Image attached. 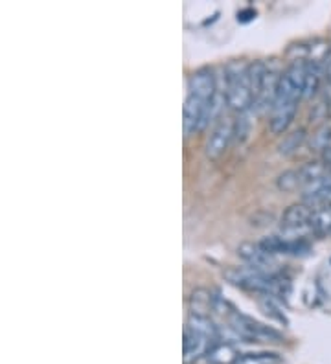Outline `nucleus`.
Instances as JSON below:
<instances>
[{"instance_id":"f257e3e1","label":"nucleus","mask_w":331,"mask_h":364,"mask_svg":"<svg viewBox=\"0 0 331 364\" xmlns=\"http://www.w3.org/2000/svg\"><path fill=\"white\" fill-rule=\"evenodd\" d=\"M248 65L232 63L225 70V97L227 105L239 114H245L254 105V96L248 83Z\"/></svg>"},{"instance_id":"f03ea898","label":"nucleus","mask_w":331,"mask_h":364,"mask_svg":"<svg viewBox=\"0 0 331 364\" xmlns=\"http://www.w3.org/2000/svg\"><path fill=\"white\" fill-rule=\"evenodd\" d=\"M228 317H230V328L234 329V333L248 342H282L284 340V335L276 331L275 328L265 326L250 317H245L238 311H230Z\"/></svg>"},{"instance_id":"7ed1b4c3","label":"nucleus","mask_w":331,"mask_h":364,"mask_svg":"<svg viewBox=\"0 0 331 364\" xmlns=\"http://www.w3.org/2000/svg\"><path fill=\"white\" fill-rule=\"evenodd\" d=\"M234 125H236V120L232 118H221L216 123V127L212 129V133L204 144V153L208 159L219 160L227 153L228 145L234 140Z\"/></svg>"},{"instance_id":"20e7f679","label":"nucleus","mask_w":331,"mask_h":364,"mask_svg":"<svg viewBox=\"0 0 331 364\" xmlns=\"http://www.w3.org/2000/svg\"><path fill=\"white\" fill-rule=\"evenodd\" d=\"M213 344H216V340L186 326V328H184V340H182L184 364L197 363L201 357H207Z\"/></svg>"},{"instance_id":"39448f33","label":"nucleus","mask_w":331,"mask_h":364,"mask_svg":"<svg viewBox=\"0 0 331 364\" xmlns=\"http://www.w3.org/2000/svg\"><path fill=\"white\" fill-rule=\"evenodd\" d=\"M218 93V81L210 68H199L188 77V94L199 97L202 102H213Z\"/></svg>"},{"instance_id":"423d86ee","label":"nucleus","mask_w":331,"mask_h":364,"mask_svg":"<svg viewBox=\"0 0 331 364\" xmlns=\"http://www.w3.org/2000/svg\"><path fill=\"white\" fill-rule=\"evenodd\" d=\"M238 256L243 260L247 265L256 269H261V271L271 272V267L275 265V260L271 256L269 252H265L259 243H241L238 246Z\"/></svg>"},{"instance_id":"0eeeda50","label":"nucleus","mask_w":331,"mask_h":364,"mask_svg":"<svg viewBox=\"0 0 331 364\" xmlns=\"http://www.w3.org/2000/svg\"><path fill=\"white\" fill-rule=\"evenodd\" d=\"M298 111V103H287V105H276L271 109L269 127L275 134H282L287 131Z\"/></svg>"},{"instance_id":"6e6552de","label":"nucleus","mask_w":331,"mask_h":364,"mask_svg":"<svg viewBox=\"0 0 331 364\" xmlns=\"http://www.w3.org/2000/svg\"><path fill=\"white\" fill-rule=\"evenodd\" d=\"M315 210L305 203L291 205L282 216V228H296V226H311Z\"/></svg>"},{"instance_id":"1a4fd4ad","label":"nucleus","mask_w":331,"mask_h":364,"mask_svg":"<svg viewBox=\"0 0 331 364\" xmlns=\"http://www.w3.org/2000/svg\"><path fill=\"white\" fill-rule=\"evenodd\" d=\"M243 354L232 342H216L208 351L207 361L210 364H236Z\"/></svg>"},{"instance_id":"9d476101","label":"nucleus","mask_w":331,"mask_h":364,"mask_svg":"<svg viewBox=\"0 0 331 364\" xmlns=\"http://www.w3.org/2000/svg\"><path fill=\"white\" fill-rule=\"evenodd\" d=\"M326 77V67L322 63H307V76H305L304 96L305 100L315 96L321 90L322 79Z\"/></svg>"},{"instance_id":"9b49d317","label":"nucleus","mask_w":331,"mask_h":364,"mask_svg":"<svg viewBox=\"0 0 331 364\" xmlns=\"http://www.w3.org/2000/svg\"><path fill=\"white\" fill-rule=\"evenodd\" d=\"M210 309H213L212 292L207 289H197L190 296V315H204L210 317Z\"/></svg>"},{"instance_id":"f8f14e48","label":"nucleus","mask_w":331,"mask_h":364,"mask_svg":"<svg viewBox=\"0 0 331 364\" xmlns=\"http://www.w3.org/2000/svg\"><path fill=\"white\" fill-rule=\"evenodd\" d=\"M248 72V83H250V90H252L254 103L258 100L259 90H261V85H264L265 74H267V65L261 61H254L247 67Z\"/></svg>"},{"instance_id":"ddd939ff","label":"nucleus","mask_w":331,"mask_h":364,"mask_svg":"<svg viewBox=\"0 0 331 364\" xmlns=\"http://www.w3.org/2000/svg\"><path fill=\"white\" fill-rule=\"evenodd\" d=\"M311 228H313V236H318V237L331 236V208H321V210H315L313 219H311Z\"/></svg>"},{"instance_id":"4468645a","label":"nucleus","mask_w":331,"mask_h":364,"mask_svg":"<svg viewBox=\"0 0 331 364\" xmlns=\"http://www.w3.org/2000/svg\"><path fill=\"white\" fill-rule=\"evenodd\" d=\"M186 326L188 328L195 329V331H199V333L207 335V337H210V339L218 340L219 337L218 328H216V324L212 322V318L210 317H204V315H190Z\"/></svg>"},{"instance_id":"2eb2a0df","label":"nucleus","mask_w":331,"mask_h":364,"mask_svg":"<svg viewBox=\"0 0 331 364\" xmlns=\"http://www.w3.org/2000/svg\"><path fill=\"white\" fill-rule=\"evenodd\" d=\"M305 136H307V134H305V129H296V131H293V133L285 134L284 140H282L278 145L280 155L289 157V155L296 153V151L302 148V144L305 142Z\"/></svg>"},{"instance_id":"dca6fc26","label":"nucleus","mask_w":331,"mask_h":364,"mask_svg":"<svg viewBox=\"0 0 331 364\" xmlns=\"http://www.w3.org/2000/svg\"><path fill=\"white\" fill-rule=\"evenodd\" d=\"M282 357L273 351H256V354H243L236 364H280Z\"/></svg>"},{"instance_id":"f3484780","label":"nucleus","mask_w":331,"mask_h":364,"mask_svg":"<svg viewBox=\"0 0 331 364\" xmlns=\"http://www.w3.org/2000/svg\"><path fill=\"white\" fill-rule=\"evenodd\" d=\"M328 148H331V123H322L311 136V149L324 153Z\"/></svg>"},{"instance_id":"a211bd4d","label":"nucleus","mask_w":331,"mask_h":364,"mask_svg":"<svg viewBox=\"0 0 331 364\" xmlns=\"http://www.w3.org/2000/svg\"><path fill=\"white\" fill-rule=\"evenodd\" d=\"M276 186H278L282 191H293V190H296L298 186H304V182H302L300 170L284 171V173L280 175L278 179H276Z\"/></svg>"},{"instance_id":"6ab92c4d","label":"nucleus","mask_w":331,"mask_h":364,"mask_svg":"<svg viewBox=\"0 0 331 364\" xmlns=\"http://www.w3.org/2000/svg\"><path fill=\"white\" fill-rule=\"evenodd\" d=\"M248 129H250V122L245 114H239V118L236 120V125H234V139L239 140V142H243L247 139Z\"/></svg>"},{"instance_id":"aec40b11","label":"nucleus","mask_w":331,"mask_h":364,"mask_svg":"<svg viewBox=\"0 0 331 364\" xmlns=\"http://www.w3.org/2000/svg\"><path fill=\"white\" fill-rule=\"evenodd\" d=\"M256 19V10H252V8H247V10H241L238 13V21L239 22H250Z\"/></svg>"},{"instance_id":"412c9836","label":"nucleus","mask_w":331,"mask_h":364,"mask_svg":"<svg viewBox=\"0 0 331 364\" xmlns=\"http://www.w3.org/2000/svg\"><path fill=\"white\" fill-rule=\"evenodd\" d=\"M330 109H331V103H330Z\"/></svg>"}]
</instances>
